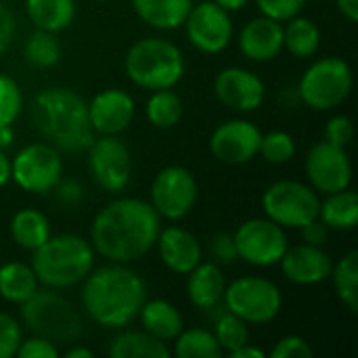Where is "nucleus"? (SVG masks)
I'll use <instances>...</instances> for the list:
<instances>
[{
	"label": "nucleus",
	"instance_id": "obj_1",
	"mask_svg": "<svg viewBox=\"0 0 358 358\" xmlns=\"http://www.w3.org/2000/svg\"><path fill=\"white\" fill-rule=\"evenodd\" d=\"M162 218L153 206L138 197H120L103 206L90 227L94 254L109 262L130 264L155 248Z\"/></svg>",
	"mask_w": 358,
	"mask_h": 358
},
{
	"label": "nucleus",
	"instance_id": "obj_2",
	"mask_svg": "<svg viewBox=\"0 0 358 358\" xmlns=\"http://www.w3.org/2000/svg\"><path fill=\"white\" fill-rule=\"evenodd\" d=\"M82 283V306L103 329H126L147 300L141 275L120 262L92 268Z\"/></svg>",
	"mask_w": 358,
	"mask_h": 358
},
{
	"label": "nucleus",
	"instance_id": "obj_3",
	"mask_svg": "<svg viewBox=\"0 0 358 358\" xmlns=\"http://www.w3.org/2000/svg\"><path fill=\"white\" fill-rule=\"evenodd\" d=\"M31 117L36 130L59 151L82 153L94 141L88 103L65 86H52L34 96Z\"/></svg>",
	"mask_w": 358,
	"mask_h": 358
},
{
	"label": "nucleus",
	"instance_id": "obj_4",
	"mask_svg": "<svg viewBox=\"0 0 358 358\" xmlns=\"http://www.w3.org/2000/svg\"><path fill=\"white\" fill-rule=\"evenodd\" d=\"M38 283L50 289H67L82 283L94 268V250L88 239L63 233L50 235L38 250L31 252L29 264Z\"/></svg>",
	"mask_w": 358,
	"mask_h": 358
},
{
	"label": "nucleus",
	"instance_id": "obj_5",
	"mask_svg": "<svg viewBox=\"0 0 358 358\" xmlns=\"http://www.w3.org/2000/svg\"><path fill=\"white\" fill-rule=\"evenodd\" d=\"M185 67L182 50L166 38H143L124 57L128 80L143 90L174 88L182 80Z\"/></svg>",
	"mask_w": 358,
	"mask_h": 358
},
{
	"label": "nucleus",
	"instance_id": "obj_6",
	"mask_svg": "<svg viewBox=\"0 0 358 358\" xmlns=\"http://www.w3.org/2000/svg\"><path fill=\"white\" fill-rule=\"evenodd\" d=\"M21 306V321L34 334L52 344H73L82 336V319L73 304L57 289H38Z\"/></svg>",
	"mask_w": 358,
	"mask_h": 358
},
{
	"label": "nucleus",
	"instance_id": "obj_7",
	"mask_svg": "<svg viewBox=\"0 0 358 358\" xmlns=\"http://www.w3.org/2000/svg\"><path fill=\"white\" fill-rule=\"evenodd\" d=\"M352 67L342 57H323L310 63L300 82L298 94L313 111H331L340 107L352 92Z\"/></svg>",
	"mask_w": 358,
	"mask_h": 358
},
{
	"label": "nucleus",
	"instance_id": "obj_8",
	"mask_svg": "<svg viewBox=\"0 0 358 358\" xmlns=\"http://www.w3.org/2000/svg\"><path fill=\"white\" fill-rule=\"evenodd\" d=\"M224 306L248 325H266L275 321L283 308L281 289L275 281L258 275L239 277L224 287Z\"/></svg>",
	"mask_w": 358,
	"mask_h": 358
},
{
	"label": "nucleus",
	"instance_id": "obj_9",
	"mask_svg": "<svg viewBox=\"0 0 358 358\" xmlns=\"http://www.w3.org/2000/svg\"><path fill=\"white\" fill-rule=\"evenodd\" d=\"M319 193L300 180H277L262 193L264 216L283 229H302L319 218Z\"/></svg>",
	"mask_w": 358,
	"mask_h": 358
},
{
	"label": "nucleus",
	"instance_id": "obj_10",
	"mask_svg": "<svg viewBox=\"0 0 358 358\" xmlns=\"http://www.w3.org/2000/svg\"><path fill=\"white\" fill-rule=\"evenodd\" d=\"M63 174L59 149L50 143L25 145L10 159V180L25 193L46 195L55 191Z\"/></svg>",
	"mask_w": 358,
	"mask_h": 358
},
{
	"label": "nucleus",
	"instance_id": "obj_11",
	"mask_svg": "<svg viewBox=\"0 0 358 358\" xmlns=\"http://www.w3.org/2000/svg\"><path fill=\"white\" fill-rule=\"evenodd\" d=\"M233 239L239 260L258 268L279 264L285 250L289 248L285 229L266 216L241 222V227L233 233Z\"/></svg>",
	"mask_w": 358,
	"mask_h": 358
},
{
	"label": "nucleus",
	"instance_id": "obj_12",
	"mask_svg": "<svg viewBox=\"0 0 358 358\" xmlns=\"http://www.w3.org/2000/svg\"><path fill=\"white\" fill-rule=\"evenodd\" d=\"M197 180L185 166H168L159 170L149 189V203L166 220H182L197 201Z\"/></svg>",
	"mask_w": 358,
	"mask_h": 358
},
{
	"label": "nucleus",
	"instance_id": "obj_13",
	"mask_svg": "<svg viewBox=\"0 0 358 358\" xmlns=\"http://www.w3.org/2000/svg\"><path fill=\"white\" fill-rule=\"evenodd\" d=\"M88 168L94 182L107 193H120L132 176V155L120 134H99L90 143Z\"/></svg>",
	"mask_w": 358,
	"mask_h": 358
},
{
	"label": "nucleus",
	"instance_id": "obj_14",
	"mask_svg": "<svg viewBox=\"0 0 358 358\" xmlns=\"http://www.w3.org/2000/svg\"><path fill=\"white\" fill-rule=\"evenodd\" d=\"M182 27L189 42L203 55L222 52L231 44L235 31L231 13H227L212 0L193 4Z\"/></svg>",
	"mask_w": 358,
	"mask_h": 358
},
{
	"label": "nucleus",
	"instance_id": "obj_15",
	"mask_svg": "<svg viewBox=\"0 0 358 358\" xmlns=\"http://www.w3.org/2000/svg\"><path fill=\"white\" fill-rule=\"evenodd\" d=\"M304 170L308 185L323 195L348 189L352 182V162L346 147H338L327 141L308 149Z\"/></svg>",
	"mask_w": 358,
	"mask_h": 358
},
{
	"label": "nucleus",
	"instance_id": "obj_16",
	"mask_svg": "<svg viewBox=\"0 0 358 358\" xmlns=\"http://www.w3.org/2000/svg\"><path fill=\"white\" fill-rule=\"evenodd\" d=\"M262 132L248 120H229L216 126L210 136L212 155L227 166H241L258 155Z\"/></svg>",
	"mask_w": 358,
	"mask_h": 358
},
{
	"label": "nucleus",
	"instance_id": "obj_17",
	"mask_svg": "<svg viewBox=\"0 0 358 358\" xmlns=\"http://www.w3.org/2000/svg\"><path fill=\"white\" fill-rule=\"evenodd\" d=\"M214 94L216 99L239 113L256 111L266 96V86L258 73L243 67H224L214 78Z\"/></svg>",
	"mask_w": 358,
	"mask_h": 358
},
{
	"label": "nucleus",
	"instance_id": "obj_18",
	"mask_svg": "<svg viewBox=\"0 0 358 358\" xmlns=\"http://www.w3.org/2000/svg\"><path fill=\"white\" fill-rule=\"evenodd\" d=\"M136 115L134 99L122 88H107L88 103V120L94 134H122Z\"/></svg>",
	"mask_w": 358,
	"mask_h": 358
},
{
	"label": "nucleus",
	"instance_id": "obj_19",
	"mask_svg": "<svg viewBox=\"0 0 358 358\" xmlns=\"http://www.w3.org/2000/svg\"><path fill=\"white\" fill-rule=\"evenodd\" d=\"M279 266L283 277L296 285H319L329 279L334 260L323 248L300 243L285 250Z\"/></svg>",
	"mask_w": 358,
	"mask_h": 358
},
{
	"label": "nucleus",
	"instance_id": "obj_20",
	"mask_svg": "<svg viewBox=\"0 0 358 358\" xmlns=\"http://www.w3.org/2000/svg\"><path fill=\"white\" fill-rule=\"evenodd\" d=\"M157 252L164 266L176 275H189L203 258L199 239L182 227H166L157 235Z\"/></svg>",
	"mask_w": 358,
	"mask_h": 358
},
{
	"label": "nucleus",
	"instance_id": "obj_21",
	"mask_svg": "<svg viewBox=\"0 0 358 358\" xmlns=\"http://www.w3.org/2000/svg\"><path fill=\"white\" fill-rule=\"evenodd\" d=\"M239 50L256 63L273 61L283 50V23L264 15L248 21L239 34Z\"/></svg>",
	"mask_w": 358,
	"mask_h": 358
},
{
	"label": "nucleus",
	"instance_id": "obj_22",
	"mask_svg": "<svg viewBox=\"0 0 358 358\" xmlns=\"http://www.w3.org/2000/svg\"><path fill=\"white\" fill-rule=\"evenodd\" d=\"M227 279L218 262H199L187 275V298L199 310H214L224 296Z\"/></svg>",
	"mask_w": 358,
	"mask_h": 358
},
{
	"label": "nucleus",
	"instance_id": "obj_23",
	"mask_svg": "<svg viewBox=\"0 0 358 358\" xmlns=\"http://www.w3.org/2000/svg\"><path fill=\"white\" fill-rule=\"evenodd\" d=\"M136 17L153 29L170 31L182 27L193 0H130Z\"/></svg>",
	"mask_w": 358,
	"mask_h": 358
},
{
	"label": "nucleus",
	"instance_id": "obj_24",
	"mask_svg": "<svg viewBox=\"0 0 358 358\" xmlns=\"http://www.w3.org/2000/svg\"><path fill=\"white\" fill-rule=\"evenodd\" d=\"M141 325L147 334L162 342H174V338L185 329L180 310L168 300H145L138 313Z\"/></svg>",
	"mask_w": 358,
	"mask_h": 358
},
{
	"label": "nucleus",
	"instance_id": "obj_25",
	"mask_svg": "<svg viewBox=\"0 0 358 358\" xmlns=\"http://www.w3.org/2000/svg\"><path fill=\"white\" fill-rule=\"evenodd\" d=\"M319 220L331 231H352L358 224V195L355 191L342 189L327 193L319 201Z\"/></svg>",
	"mask_w": 358,
	"mask_h": 358
},
{
	"label": "nucleus",
	"instance_id": "obj_26",
	"mask_svg": "<svg viewBox=\"0 0 358 358\" xmlns=\"http://www.w3.org/2000/svg\"><path fill=\"white\" fill-rule=\"evenodd\" d=\"M172 350L166 342L153 338L145 329L141 331H120L109 344L111 358H168Z\"/></svg>",
	"mask_w": 358,
	"mask_h": 358
},
{
	"label": "nucleus",
	"instance_id": "obj_27",
	"mask_svg": "<svg viewBox=\"0 0 358 358\" xmlns=\"http://www.w3.org/2000/svg\"><path fill=\"white\" fill-rule=\"evenodd\" d=\"M25 13L36 29L59 34L76 17V0H25Z\"/></svg>",
	"mask_w": 358,
	"mask_h": 358
},
{
	"label": "nucleus",
	"instance_id": "obj_28",
	"mask_svg": "<svg viewBox=\"0 0 358 358\" xmlns=\"http://www.w3.org/2000/svg\"><path fill=\"white\" fill-rule=\"evenodd\" d=\"M50 235H52L50 233V222L40 210L23 208V210L15 212V216L10 218V237L21 250L34 252Z\"/></svg>",
	"mask_w": 358,
	"mask_h": 358
},
{
	"label": "nucleus",
	"instance_id": "obj_29",
	"mask_svg": "<svg viewBox=\"0 0 358 358\" xmlns=\"http://www.w3.org/2000/svg\"><path fill=\"white\" fill-rule=\"evenodd\" d=\"M40 289L38 277L29 264L6 262L0 266V298L10 304H23Z\"/></svg>",
	"mask_w": 358,
	"mask_h": 358
},
{
	"label": "nucleus",
	"instance_id": "obj_30",
	"mask_svg": "<svg viewBox=\"0 0 358 358\" xmlns=\"http://www.w3.org/2000/svg\"><path fill=\"white\" fill-rule=\"evenodd\" d=\"M283 48L298 59L315 57L321 48V29L308 17H292L283 25Z\"/></svg>",
	"mask_w": 358,
	"mask_h": 358
},
{
	"label": "nucleus",
	"instance_id": "obj_31",
	"mask_svg": "<svg viewBox=\"0 0 358 358\" xmlns=\"http://www.w3.org/2000/svg\"><path fill=\"white\" fill-rule=\"evenodd\" d=\"M329 279L334 281V289L338 300L350 310H358V252H348L342 260H338L331 268Z\"/></svg>",
	"mask_w": 358,
	"mask_h": 358
},
{
	"label": "nucleus",
	"instance_id": "obj_32",
	"mask_svg": "<svg viewBox=\"0 0 358 358\" xmlns=\"http://www.w3.org/2000/svg\"><path fill=\"white\" fill-rule=\"evenodd\" d=\"M145 115L149 124L159 130L174 128L182 117V101L172 88L151 90V96L145 105Z\"/></svg>",
	"mask_w": 358,
	"mask_h": 358
},
{
	"label": "nucleus",
	"instance_id": "obj_33",
	"mask_svg": "<svg viewBox=\"0 0 358 358\" xmlns=\"http://www.w3.org/2000/svg\"><path fill=\"white\" fill-rule=\"evenodd\" d=\"M174 355L178 358H218L224 352L210 329L193 327L182 329L174 338Z\"/></svg>",
	"mask_w": 358,
	"mask_h": 358
},
{
	"label": "nucleus",
	"instance_id": "obj_34",
	"mask_svg": "<svg viewBox=\"0 0 358 358\" xmlns=\"http://www.w3.org/2000/svg\"><path fill=\"white\" fill-rule=\"evenodd\" d=\"M23 52H25V61L36 69H50L61 61V44L57 36L44 29H36L27 38Z\"/></svg>",
	"mask_w": 358,
	"mask_h": 358
},
{
	"label": "nucleus",
	"instance_id": "obj_35",
	"mask_svg": "<svg viewBox=\"0 0 358 358\" xmlns=\"http://www.w3.org/2000/svg\"><path fill=\"white\" fill-rule=\"evenodd\" d=\"M214 338L220 346L222 352L231 355L233 350H237L239 346L248 344L250 342V329H248V323L241 321L237 315L233 313H224L216 319L214 323Z\"/></svg>",
	"mask_w": 358,
	"mask_h": 358
},
{
	"label": "nucleus",
	"instance_id": "obj_36",
	"mask_svg": "<svg viewBox=\"0 0 358 358\" xmlns=\"http://www.w3.org/2000/svg\"><path fill=\"white\" fill-rule=\"evenodd\" d=\"M258 153L262 155L264 162L281 166V164H287L296 155V141L285 130H271L262 134Z\"/></svg>",
	"mask_w": 358,
	"mask_h": 358
},
{
	"label": "nucleus",
	"instance_id": "obj_37",
	"mask_svg": "<svg viewBox=\"0 0 358 358\" xmlns=\"http://www.w3.org/2000/svg\"><path fill=\"white\" fill-rule=\"evenodd\" d=\"M23 109V94L19 84L6 76L0 73V124H15Z\"/></svg>",
	"mask_w": 358,
	"mask_h": 358
},
{
	"label": "nucleus",
	"instance_id": "obj_38",
	"mask_svg": "<svg viewBox=\"0 0 358 358\" xmlns=\"http://www.w3.org/2000/svg\"><path fill=\"white\" fill-rule=\"evenodd\" d=\"M21 340H23L21 323L10 315L0 313V358L15 357Z\"/></svg>",
	"mask_w": 358,
	"mask_h": 358
},
{
	"label": "nucleus",
	"instance_id": "obj_39",
	"mask_svg": "<svg viewBox=\"0 0 358 358\" xmlns=\"http://www.w3.org/2000/svg\"><path fill=\"white\" fill-rule=\"evenodd\" d=\"M254 2L264 17H271L281 23L300 15L302 8L306 6V0H254Z\"/></svg>",
	"mask_w": 358,
	"mask_h": 358
},
{
	"label": "nucleus",
	"instance_id": "obj_40",
	"mask_svg": "<svg viewBox=\"0 0 358 358\" xmlns=\"http://www.w3.org/2000/svg\"><path fill=\"white\" fill-rule=\"evenodd\" d=\"M313 355H315V350L300 336H285V338H281L273 346V350L268 352L271 358H310Z\"/></svg>",
	"mask_w": 358,
	"mask_h": 358
},
{
	"label": "nucleus",
	"instance_id": "obj_41",
	"mask_svg": "<svg viewBox=\"0 0 358 358\" xmlns=\"http://www.w3.org/2000/svg\"><path fill=\"white\" fill-rule=\"evenodd\" d=\"M355 138V124L348 115H334L325 124V141L338 147H348Z\"/></svg>",
	"mask_w": 358,
	"mask_h": 358
},
{
	"label": "nucleus",
	"instance_id": "obj_42",
	"mask_svg": "<svg viewBox=\"0 0 358 358\" xmlns=\"http://www.w3.org/2000/svg\"><path fill=\"white\" fill-rule=\"evenodd\" d=\"M19 358H59L61 350L57 348V344L40 338V336H31L27 340H21L17 355Z\"/></svg>",
	"mask_w": 358,
	"mask_h": 358
},
{
	"label": "nucleus",
	"instance_id": "obj_43",
	"mask_svg": "<svg viewBox=\"0 0 358 358\" xmlns=\"http://www.w3.org/2000/svg\"><path fill=\"white\" fill-rule=\"evenodd\" d=\"M212 256L216 258L218 264H233L235 260H239L233 235H229V233H218V235L212 239Z\"/></svg>",
	"mask_w": 358,
	"mask_h": 358
},
{
	"label": "nucleus",
	"instance_id": "obj_44",
	"mask_svg": "<svg viewBox=\"0 0 358 358\" xmlns=\"http://www.w3.org/2000/svg\"><path fill=\"white\" fill-rule=\"evenodd\" d=\"M15 29H17V21L13 10L0 2V55L10 46L15 38Z\"/></svg>",
	"mask_w": 358,
	"mask_h": 358
},
{
	"label": "nucleus",
	"instance_id": "obj_45",
	"mask_svg": "<svg viewBox=\"0 0 358 358\" xmlns=\"http://www.w3.org/2000/svg\"><path fill=\"white\" fill-rule=\"evenodd\" d=\"M300 231H302V241H304V243H308V245L323 248V245L327 243V239H329V229H327L319 218H317V220H313L310 224L302 227Z\"/></svg>",
	"mask_w": 358,
	"mask_h": 358
},
{
	"label": "nucleus",
	"instance_id": "obj_46",
	"mask_svg": "<svg viewBox=\"0 0 358 358\" xmlns=\"http://www.w3.org/2000/svg\"><path fill=\"white\" fill-rule=\"evenodd\" d=\"M59 191V199L65 203H78L82 199V187L78 182H61L55 187Z\"/></svg>",
	"mask_w": 358,
	"mask_h": 358
},
{
	"label": "nucleus",
	"instance_id": "obj_47",
	"mask_svg": "<svg viewBox=\"0 0 358 358\" xmlns=\"http://www.w3.org/2000/svg\"><path fill=\"white\" fill-rule=\"evenodd\" d=\"M231 358H266L268 357V352H264L262 348H258V346H252L250 342L248 344H243V346H239L237 350H233Z\"/></svg>",
	"mask_w": 358,
	"mask_h": 358
},
{
	"label": "nucleus",
	"instance_id": "obj_48",
	"mask_svg": "<svg viewBox=\"0 0 358 358\" xmlns=\"http://www.w3.org/2000/svg\"><path fill=\"white\" fill-rule=\"evenodd\" d=\"M336 6L350 23L358 21V0H336Z\"/></svg>",
	"mask_w": 358,
	"mask_h": 358
},
{
	"label": "nucleus",
	"instance_id": "obj_49",
	"mask_svg": "<svg viewBox=\"0 0 358 358\" xmlns=\"http://www.w3.org/2000/svg\"><path fill=\"white\" fill-rule=\"evenodd\" d=\"M15 143V130L13 124H0V149L6 151Z\"/></svg>",
	"mask_w": 358,
	"mask_h": 358
},
{
	"label": "nucleus",
	"instance_id": "obj_50",
	"mask_svg": "<svg viewBox=\"0 0 358 358\" xmlns=\"http://www.w3.org/2000/svg\"><path fill=\"white\" fill-rule=\"evenodd\" d=\"M10 182V157L0 149V189Z\"/></svg>",
	"mask_w": 358,
	"mask_h": 358
},
{
	"label": "nucleus",
	"instance_id": "obj_51",
	"mask_svg": "<svg viewBox=\"0 0 358 358\" xmlns=\"http://www.w3.org/2000/svg\"><path fill=\"white\" fill-rule=\"evenodd\" d=\"M63 357L65 358H92L94 357V352H92L90 348H86V346H71V348H67V350L63 352Z\"/></svg>",
	"mask_w": 358,
	"mask_h": 358
},
{
	"label": "nucleus",
	"instance_id": "obj_52",
	"mask_svg": "<svg viewBox=\"0 0 358 358\" xmlns=\"http://www.w3.org/2000/svg\"><path fill=\"white\" fill-rule=\"evenodd\" d=\"M212 2H216L220 8H224L227 13H235V10H241L250 0H212Z\"/></svg>",
	"mask_w": 358,
	"mask_h": 358
},
{
	"label": "nucleus",
	"instance_id": "obj_53",
	"mask_svg": "<svg viewBox=\"0 0 358 358\" xmlns=\"http://www.w3.org/2000/svg\"><path fill=\"white\" fill-rule=\"evenodd\" d=\"M96 2H107V0H96Z\"/></svg>",
	"mask_w": 358,
	"mask_h": 358
}]
</instances>
